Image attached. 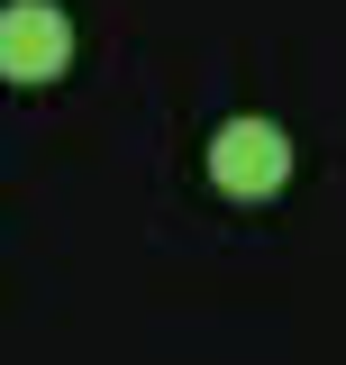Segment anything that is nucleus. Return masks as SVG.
I'll list each match as a JSON object with an SVG mask.
<instances>
[{
    "instance_id": "1",
    "label": "nucleus",
    "mask_w": 346,
    "mask_h": 365,
    "mask_svg": "<svg viewBox=\"0 0 346 365\" xmlns=\"http://www.w3.org/2000/svg\"><path fill=\"white\" fill-rule=\"evenodd\" d=\"M210 182L228 201H273L292 182V137L273 119H219L210 128Z\"/></svg>"
},
{
    "instance_id": "2",
    "label": "nucleus",
    "mask_w": 346,
    "mask_h": 365,
    "mask_svg": "<svg viewBox=\"0 0 346 365\" xmlns=\"http://www.w3.org/2000/svg\"><path fill=\"white\" fill-rule=\"evenodd\" d=\"M73 64V19L55 0H9L0 9V83H55Z\"/></svg>"
}]
</instances>
